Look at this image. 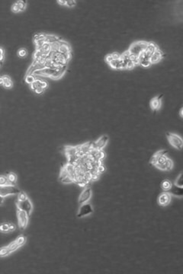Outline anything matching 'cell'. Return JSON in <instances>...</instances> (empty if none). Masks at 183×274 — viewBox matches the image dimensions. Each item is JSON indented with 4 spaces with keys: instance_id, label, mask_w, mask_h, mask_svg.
I'll return each mask as SVG.
<instances>
[{
    "instance_id": "obj_13",
    "label": "cell",
    "mask_w": 183,
    "mask_h": 274,
    "mask_svg": "<svg viewBox=\"0 0 183 274\" xmlns=\"http://www.w3.org/2000/svg\"><path fill=\"white\" fill-rule=\"evenodd\" d=\"M171 196L172 195L168 192H164L159 195L158 198V203L161 206H166L171 202Z\"/></svg>"
},
{
    "instance_id": "obj_39",
    "label": "cell",
    "mask_w": 183,
    "mask_h": 274,
    "mask_svg": "<svg viewBox=\"0 0 183 274\" xmlns=\"http://www.w3.org/2000/svg\"><path fill=\"white\" fill-rule=\"evenodd\" d=\"M9 228H10V231H15V226L14 224H12V223H9Z\"/></svg>"
},
{
    "instance_id": "obj_5",
    "label": "cell",
    "mask_w": 183,
    "mask_h": 274,
    "mask_svg": "<svg viewBox=\"0 0 183 274\" xmlns=\"http://www.w3.org/2000/svg\"><path fill=\"white\" fill-rule=\"evenodd\" d=\"M16 206H17V209H19V210L26 212L29 216L31 215V212H32L33 210V206L32 203H31V200H29V198H27V199L24 200H22V201L17 200Z\"/></svg>"
},
{
    "instance_id": "obj_34",
    "label": "cell",
    "mask_w": 183,
    "mask_h": 274,
    "mask_svg": "<svg viewBox=\"0 0 183 274\" xmlns=\"http://www.w3.org/2000/svg\"><path fill=\"white\" fill-rule=\"evenodd\" d=\"M113 60H114V58H113V57H112V53L108 54V55H107L106 57H105V61H106V62L108 63V64L111 62H112V61H113Z\"/></svg>"
},
{
    "instance_id": "obj_31",
    "label": "cell",
    "mask_w": 183,
    "mask_h": 274,
    "mask_svg": "<svg viewBox=\"0 0 183 274\" xmlns=\"http://www.w3.org/2000/svg\"><path fill=\"white\" fill-rule=\"evenodd\" d=\"M76 5V1L75 0H66V6L69 8H73Z\"/></svg>"
},
{
    "instance_id": "obj_40",
    "label": "cell",
    "mask_w": 183,
    "mask_h": 274,
    "mask_svg": "<svg viewBox=\"0 0 183 274\" xmlns=\"http://www.w3.org/2000/svg\"><path fill=\"white\" fill-rule=\"evenodd\" d=\"M179 115H180V117L183 118V108H181L180 111H179Z\"/></svg>"
},
{
    "instance_id": "obj_6",
    "label": "cell",
    "mask_w": 183,
    "mask_h": 274,
    "mask_svg": "<svg viewBox=\"0 0 183 274\" xmlns=\"http://www.w3.org/2000/svg\"><path fill=\"white\" fill-rule=\"evenodd\" d=\"M29 216L28 213L26 212L23 211V210L17 209V217H18V222L19 227L24 230V228L27 227L28 223H29Z\"/></svg>"
},
{
    "instance_id": "obj_10",
    "label": "cell",
    "mask_w": 183,
    "mask_h": 274,
    "mask_svg": "<svg viewBox=\"0 0 183 274\" xmlns=\"http://www.w3.org/2000/svg\"><path fill=\"white\" fill-rule=\"evenodd\" d=\"M59 179L61 182L64 183V184H70V183L75 181L74 179L68 173L67 170L66 169L65 167H63V168H62V169H61Z\"/></svg>"
},
{
    "instance_id": "obj_35",
    "label": "cell",
    "mask_w": 183,
    "mask_h": 274,
    "mask_svg": "<svg viewBox=\"0 0 183 274\" xmlns=\"http://www.w3.org/2000/svg\"><path fill=\"white\" fill-rule=\"evenodd\" d=\"M40 87L43 88L44 89H47V82H44V81H41V80H40Z\"/></svg>"
},
{
    "instance_id": "obj_27",
    "label": "cell",
    "mask_w": 183,
    "mask_h": 274,
    "mask_svg": "<svg viewBox=\"0 0 183 274\" xmlns=\"http://www.w3.org/2000/svg\"><path fill=\"white\" fill-rule=\"evenodd\" d=\"M8 184H10L9 182H8V178H7L6 176H1L0 177V185L1 186H4V185H8Z\"/></svg>"
},
{
    "instance_id": "obj_37",
    "label": "cell",
    "mask_w": 183,
    "mask_h": 274,
    "mask_svg": "<svg viewBox=\"0 0 183 274\" xmlns=\"http://www.w3.org/2000/svg\"><path fill=\"white\" fill-rule=\"evenodd\" d=\"M57 2L60 6H66V0H57Z\"/></svg>"
},
{
    "instance_id": "obj_15",
    "label": "cell",
    "mask_w": 183,
    "mask_h": 274,
    "mask_svg": "<svg viewBox=\"0 0 183 274\" xmlns=\"http://www.w3.org/2000/svg\"><path fill=\"white\" fill-rule=\"evenodd\" d=\"M163 56H164V54H163V53L159 49L156 50V51L154 53V54H153L152 57L150 58L151 63H152V64H156V63H159V61L163 59Z\"/></svg>"
},
{
    "instance_id": "obj_32",
    "label": "cell",
    "mask_w": 183,
    "mask_h": 274,
    "mask_svg": "<svg viewBox=\"0 0 183 274\" xmlns=\"http://www.w3.org/2000/svg\"><path fill=\"white\" fill-rule=\"evenodd\" d=\"M0 54H1V56H0V61H1V66H2L3 63V60H4V58H5V50H4V49L3 48V47H1V48H0Z\"/></svg>"
},
{
    "instance_id": "obj_14",
    "label": "cell",
    "mask_w": 183,
    "mask_h": 274,
    "mask_svg": "<svg viewBox=\"0 0 183 274\" xmlns=\"http://www.w3.org/2000/svg\"><path fill=\"white\" fill-rule=\"evenodd\" d=\"M167 192L170 193L172 196H177V197H183V187H179V186L174 184L172 186L171 189Z\"/></svg>"
},
{
    "instance_id": "obj_25",
    "label": "cell",
    "mask_w": 183,
    "mask_h": 274,
    "mask_svg": "<svg viewBox=\"0 0 183 274\" xmlns=\"http://www.w3.org/2000/svg\"><path fill=\"white\" fill-rule=\"evenodd\" d=\"M175 184V185L177 186H179V187H183V172L179 175V177L176 178V180H175V184Z\"/></svg>"
},
{
    "instance_id": "obj_8",
    "label": "cell",
    "mask_w": 183,
    "mask_h": 274,
    "mask_svg": "<svg viewBox=\"0 0 183 274\" xmlns=\"http://www.w3.org/2000/svg\"><path fill=\"white\" fill-rule=\"evenodd\" d=\"M93 212V209L89 203H86L82 204V206L79 209V211L77 212L76 216L78 218H82L86 216L90 215Z\"/></svg>"
},
{
    "instance_id": "obj_7",
    "label": "cell",
    "mask_w": 183,
    "mask_h": 274,
    "mask_svg": "<svg viewBox=\"0 0 183 274\" xmlns=\"http://www.w3.org/2000/svg\"><path fill=\"white\" fill-rule=\"evenodd\" d=\"M152 55L153 53H151L146 50L138 57L139 64H140L144 67H149V66L152 65L150 61V58L152 57Z\"/></svg>"
},
{
    "instance_id": "obj_38",
    "label": "cell",
    "mask_w": 183,
    "mask_h": 274,
    "mask_svg": "<svg viewBox=\"0 0 183 274\" xmlns=\"http://www.w3.org/2000/svg\"><path fill=\"white\" fill-rule=\"evenodd\" d=\"M104 171H105V166L100 165L98 167V171L99 172V173H102V172H103Z\"/></svg>"
},
{
    "instance_id": "obj_19",
    "label": "cell",
    "mask_w": 183,
    "mask_h": 274,
    "mask_svg": "<svg viewBox=\"0 0 183 274\" xmlns=\"http://www.w3.org/2000/svg\"><path fill=\"white\" fill-rule=\"evenodd\" d=\"M65 151H66V156L69 158L70 157H73V156L79 154V149L78 146H67L66 147V149H65Z\"/></svg>"
},
{
    "instance_id": "obj_30",
    "label": "cell",
    "mask_w": 183,
    "mask_h": 274,
    "mask_svg": "<svg viewBox=\"0 0 183 274\" xmlns=\"http://www.w3.org/2000/svg\"><path fill=\"white\" fill-rule=\"evenodd\" d=\"M27 198H29V197H28V196H27V195H26L25 193L21 192L20 194H18V200H19V201H22V200H26V199H27Z\"/></svg>"
},
{
    "instance_id": "obj_20",
    "label": "cell",
    "mask_w": 183,
    "mask_h": 274,
    "mask_svg": "<svg viewBox=\"0 0 183 274\" xmlns=\"http://www.w3.org/2000/svg\"><path fill=\"white\" fill-rule=\"evenodd\" d=\"M66 65H65V66H61V67H60L57 70V72H56V73L52 75L51 78L53 79H60L61 77H62L63 75V74L65 73V72H66Z\"/></svg>"
},
{
    "instance_id": "obj_17",
    "label": "cell",
    "mask_w": 183,
    "mask_h": 274,
    "mask_svg": "<svg viewBox=\"0 0 183 274\" xmlns=\"http://www.w3.org/2000/svg\"><path fill=\"white\" fill-rule=\"evenodd\" d=\"M172 168H173V161L172 159H168L164 164L161 165L157 168L161 171H171Z\"/></svg>"
},
{
    "instance_id": "obj_2",
    "label": "cell",
    "mask_w": 183,
    "mask_h": 274,
    "mask_svg": "<svg viewBox=\"0 0 183 274\" xmlns=\"http://www.w3.org/2000/svg\"><path fill=\"white\" fill-rule=\"evenodd\" d=\"M149 42L147 41H136L133 43L130 47L128 51L131 55L138 57L147 48Z\"/></svg>"
},
{
    "instance_id": "obj_26",
    "label": "cell",
    "mask_w": 183,
    "mask_h": 274,
    "mask_svg": "<svg viewBox=\"0 0 183 274\" xmlns=\"http://www.w3.org/2000/svg\"><path fill=\"white\" fill-rule=\"evenodd\" d=\"M36 81V79L34 76V75H27L25 77V82L29 85H31L32 83Z\"/></svg>"
},
{
    "instance_id": "obj_16",
    "label": "cell",
    "mask_w": 183,
    "mask_h": 274,
    "mask_svg": "<svg viewBox=\"0 0 183 274\" xmlns=\"http://www.w3.org/2000/svg\"><path fill=\"white\" fill-rule=\"evenodd\" d=\"M109 66L112 68H114V69H124V63H123V60L121 59V57L120 59H114L112 62L109 63Z\"/></svg>"
},
{
    "instance_id": "obj_18",
    "label": "cell",
    "mask_w": 183,
    "mask_h": 274,
    "mask_svg": "<svg viewBox=\"0 0 183 274\" xmlns=\"http://www.w3.org/2000/svg\"><path fill=\"white\" fill-rule=\"evenodd\" d=\"M0 83L3 86H4L5 88L7 89H9V88L12 87V81L9 76L8 75H3L0 79Z\"/></svg>"
},
{
    "instance_id": "obj_21",
    "label": "cell",
    "mask_w": 183,
    "mask_h": 274,
    "mask_svg": "<svg viewBox=\"0 0 183 274\" xmlns=\"http://www.w3.org/2000/svg\"><path fill=\"white\" fill-rule=\"evenodd\" d=\"M172 186V182L169 180H164L161 183V187L164 191H169Z\"/></svg>"
},
{
    "instance_id": "obj_23",
    "label": "cell",
    "mask_w": 183,
    "mask_h": 274,
    "mask_svg": "<svg viewBox=\"0 0 183 274\" xmlns=\"http://www.w3.org/2000/svg\"><path fill=\"white\" fill-rule=\"evenodd\" d=\"M45 40H46V42H47V43H50V44H52V43H55V42L60 41L59 38H58L57 37L54 36V35H47Z\"/></svg>"
},
{
    "instance_id": "obj_9",
    "label": "cell",
    "mask_w": 183,
    "mask_h": 274,
    "mask_svg": "<svg viewBox=\"0 0 183 274\" xmlns=\"http://www.w3.org/2000/svg\"><path fill=\"white\" fill-rule=\"evenodd\" d=\"M109 139L108 136L106 135H103L98 139L96 142L93 143V149H96V150H102V149L106 146L108 144Z\"/></svg>"
},
{
    "instance_id": "obj_36",
    "label": "cell",
    "mask_w": 183,
    "mask_h": 274,
    "mask_svg": "<svg viewBox=\"0 0 183 274\" xmlns=\"http://www.w3.org/2000/svg\"><path fill=\"white\" fill-rule=\"evenodd\" d=\"M44 90H45V89H44L43 88L39 87V88H38V89H37L36 90L34 91V92L37 93V94H41V93H43L44 91Z\"/></svg>"
},
{
    "instance_id": "obj_12",
    "label": "cell",
    "mask_w": 183,
    "mask_h": 274,
    "mask_svg": "<svg viewBox=\"0 0 183 274\" xmlns=\"http://www.w3.org/2000/svg\"><path fill=\"white\" fill-rule=\"evenodd\" d=\"M92 196V189L91 187H86V188L81 193L80 197H79V203L83 204L87 203L90 200Z\"/></svg>"
},
{
    "instance_id": "obj_28",
    "label": "cell",
    "mask_w": 183,
    "mask_h": 274,
    "mask_svg": "<svg viewBox=\"0 0 183 274\" xmlns=\"http://www.w3.org/2000/svg\"><path fill=\"white\" fill-rule=\"evenodd\" d=\"M0 229H1L2 231H4V232H8V231H10V228H9V223H5V224H3L1 226V227H0Z\"/></svg>"
},
{
    "instance_id": "obj_4",
    "label": "cell",
    "mask_w": 183,
    "mask_h": 274,
    "mask_svg": "<svg viewBox=\"0 0 183 274\" xmlns=\"http://www.w3.org/2000/svg\"><path fill=\"white\" fill-rule=\"evenodd\" d=\"M20 193V190L15 187V185H12V184L1 186V188H0V196H1V197H5V196H9V195L18 194Z\"/></svg>"
},
{
    "instance_id": "obj_22",
    "label": "cell",
    "mask_w": 183,
    "mask_h": 274,
    "mask_svg": "<svg viewBox=\"0 0 183 274\" xmlns=\"http://www.w3.org/2000/svg\"><path fill=\"white\" fill-rule=\"evenodd\" d=\"M7 178H8V182H9L10 184H12V185H15V184H16L17 182V176L16 175H15V173H8V175H6Z\"/></svg>"
},
{
    "instance_id": "obj_33",
    "label": "cell",
    "mask_w": 183,
    "mask_h": 274,
    "mask_svg": "<svg viewBox=\"0 0 183 274\" xmlns=\"http://www.w3.org/2000/svg\"><path fill=\"white\" fill-rule=\"evenodd\" d=\"M12 11L14 12V13H18V12H20V9H19L18 6H17L16 3H14L13 5H12Z\"/></svg>"
},
{
    "instance_id": "obj_3",
    "label": "cell",
    "mask_w": 183,
    "mask_h": 274,
    "mask_svg": "<svg viewBox=\"0 0 183 274\" xmlns=\"http://www.w3.org/2000/svg\"><path fill=\"white\" fill-rule=\"evenodd\" d=\"M166 137L169 143L172 147L178 150H181L183 148V139L180 136L175 133H167Z\"/></svg>"
},
{
    "instance_id": "obj_29",
    "label": "cell",
    "mask_w": 183,
    "mask_h": 274,
    "mask_svg": "<svg viewBox=\"0 0 183 274\" xmlns=\"http://www.w3.org/2000/svg\"><path fill=\"white\" fill-rule=\"evenodd\" d=\"M27 54H28L27 50L24 48L20 49V50H18V55L20 57H25L26 56H27Z\"/></svg>"
},
{
    "instance_id": "obj_11",
    "label": "cell",
    "mask_w": 183,
    "mask_h": 274,
    "mask_svg": "<svg viewBox=\"0 0 183 274\" xmlns=\"http://www.w3.org/2000/svg\"><path fill=\"white\" fill-rule=\"evenodd\" d=\"M162 98H163V95L162 94H160V95H157L156 96V97L153 98L152 99L150 100V102H149V107H150L151 110H153V111H157V110H159L160 108H161L162 106Z\"/></svg>"
},
{
    "instance_id": "obj_1",
    "label": "cell",
    "mask_w": 183,
    "mask_h": 274,
    "mask_svg": "<svg viewBox=\"0 0 183 274\" xmlns=\"http://www.w3.org/2000/svg\"><path fill=\"white\" fill-rule=\"evenodd\" d=\"M26 241V238L24 236H19L16 240L14 242L8 245L6 247H3L0 251V256L1 257H5V256L8 255L11 253L14 252L15 251H16L19 247L22 246L25 243Z\"/></svg>"
},
{
    "instance_id": "obj_24",
    "label": "cell",
    "mask_w": 183,
    "mask_h": 274,
    "mask_svg": "<svg viewBox=\"0 0 183 274\" xmlns=\"http://www.w3.org/2000/svg\"><path fill=\"white\" fill-rule=\"evenodd\" d=\"M27 3V2L23 1V0H20V1L15 2V3H16L17 6H18L19 9H20L21 12H24V10H25L26 6H27V3Z\"/></svg>"
}]
</instances>
